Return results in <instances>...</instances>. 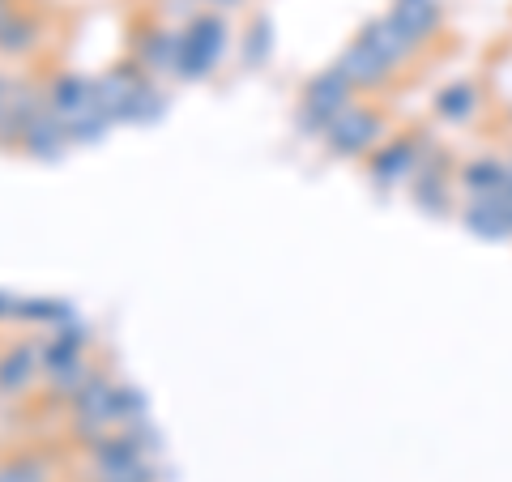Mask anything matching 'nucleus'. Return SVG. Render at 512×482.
Here are the masks:
<instances>
[{
	"label": "nucleus",
	"mask_w": 512,
	"mask_h": 482,
	"mask_svg": "<svg viewBox=\"0 0 512 482\" xmlns=\"http://www.w3.org/2000/svg\"><path fill=\"white\" fill-rule=\"evenodd\" d=\"M222 43H227V30H222V18L214 13H205L188 26V35L180 39V60H175V69L180 77H205L214 69V60L222 56Z\"/></svg>",
	"instance_id": "f257e3e1"
},
{
	"label": "nucleus",
	"mask_w": 512,
	"mask_h": 482,
	"mask_svg": "<svg viewBox=\"0 0 512 482\" xmlns=\"http://www.w3.org/2000/svg\"><path fill=\"white\" fill-rule=\"evenodd\" d=\"M99 107V99H94V82H86V77H60V82L52 86V116L69 128L73 120H82V116H90V111Z\"/></svg>",
	"instance_id": "f03ea898"
},
{
	"label": "nucleus",
	"mask_w": 512,
	"mask_h": 482,
	"mask_svg": "<svg viewBox=\"0 0 512 482\" xmlns=\"http://www.w3.org/2000/svg\"><path fill=\"white\" fill-rule=\"evenodd\" d=\"M64 128L52 111H39V116H30L26 124H22V137H26V150L35 154V158H52L56 150H60V141H64Z\"/></svg>",
	"instance_id": "7ed1b4c3"
},
{
	"label": "nucleus",
	"mask_w": 512,
	"mask_h": 482,
	"mask_svg": "<svg viewBox=\"0 0 512 482\" xmlns=\"http://www.w3.org/2000/svg\"><path fill=\"white\" fill-rule=\"evenodd\" d=\"M116 393L120 389H111V384L103 376H94L86 380V389L77 393V414H82V423H111V414H116Z\"/></svg>",
	"instance_id": "20e7f679"
},
{
	"label": "nucleus",
	"mask_w": 512,
	"mask_h": 482,
	"mask_svg": "<svg viewBox=\"0 0 512 482\" xmlns=\"http://www.w3.org/2000/svg\"><path fill=\"white\" fill-rule=\"evenodd\" d=\"M35 346L22 342V346H13L5 359H0V389L13 393V389H22V384L30 380V372H35Z\"/></svg>",
	"instance_id": "39448f33"
},
{
	"label": "nucleus",
	"mask_w": 512,
	"mask_h": 482,
	"mask_svg": "<svg viewBox=\"0 0 512 482\" xmlns=\"http://www.w3.org/2000/svg\"><path fill=\"white\" fill-rule=\"evenodd\" d=\"M35 22L30 18H9L5 26H0V52H30L35 47Z\"/></svg>",
	"instance_id": "423d86ee"
},
{
	"label": "nucleus",
	"mask_w": 512,
	"mask_h": 482,
	"mask_svg": "<svg viewBox=\"0 0 512 482\" xmlns=\"http://www.w3.org/2000/svg\"><path fill=\"white\" fill-rule=\"evenodd\" d=\"M0 482H47V470L35 457H18L0 465Z\"/></svg>",
	"instance_id": "0eeeda50"
},
{
	"label": "nucleus",
	"mask_w": 512,
	"mask_h": 482,
	"mask_svg": "<svg viewBox=\"0 0 512 482\" xmlns=\"http://www.w3.org/2000/svg\"><path fill=\"white\" fill-rule=\"evenodd\" d=\"M99 482H154L146 461H128V465H111V470H99Z\"/></svg>",
	"instance_id": "6e6552de"
},
{
	"label": "nucleus",
	"mask_w": 512,
	"mask_h": 482,
	"mask_svg": "<svg viewBox=\"0 0 512 482\" xmlns=\"http://www.w3.org/2000/svg\"><path fill=\"white\" fill-rule=\"evenodd\" d=\"M158 103H163V99H158V94H150L146 86H141V90L133 94V103L124 107V116H120V120H137V124H146V120H154V116H158Z\"/></svg>",
	"instance_id": "1a4fd4ad"
},
{
	"label": "nucleus",
	"mask_w": 512,
	"mask_h": 482,
	"mask_svg": "<svg viewBox=\"0 0 512 482\" xmlns=\"http://www.w3.org/2000/svg\"><path fill=\"white\" fill-rule=\"evenodd\" d=\"M146 60H150V64H175V60H180V39L154 35V39L146 43Z\"/></svg>",
	"instance_id": "9d476101"
},
{
	"label": "nucleus",
	"mask_w": 512,
	"mask_h": 482,
	"mask_svg": "<svg viewBox=\"0 0 512 482\" xmlns=\"http://www.w3.org/2000/svg\"><path fill=\"white\" fill-rule=\"evenodd\" d=\"M9 312H13V316H18V303H13V299H5V295H0V316H9Z\"/></svg>",
	"instance_id": "9b49d317"
},
{
	"label": "nucleus",
	"mask_w": 512,
	"mask_h": 482,
	"mask_svg": "<svg viewBox=\"0 0 512 482\" xmlns=\"http://www.w3.org/2000/svg\"><path fill=\"white\" fill-rule=\"evenodd\" d=\"M9 18H13V13H9V5H5V0H0V26H5Z\"/></svg>",
	"instance_id": "f8f14e48"
},
{
	"label": "nucleus",
	"mask_w": 512,
	"mask_h": 482,
	"mask_svg": "<svg viewBox=\"0 0 512 482\" xmlns=\"http://www.w3.org/2000/svg\"><path fill=\"white\" fill-rule=\"evenodd\" d=\"M214 5H231V0H214Z\"/></svg>",
	"instance_id": "ddd939ff"
}]
</instances>
